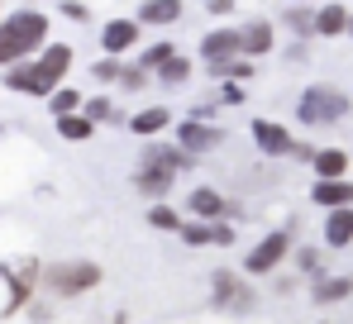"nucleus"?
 Wrapping results in <instances>:
<instances>
[{"label": "nucleus", "instance_id": "1", "mask_svg": "<svg viewBox=\"0 0 353 324\" xmlns=\"http://www.w3.org/2000/svg\"><path fill=\"white\" fill-rule=\"evenodd\" d=\"M67 67H72V48H67V43H48L39 62H29V67H10L5 86H10V91H24V96H53L58 81L67 77Z\"/></svg>", "mask_w": 353, "mask_h": 324}, {"label": "nucleus", "instance_id": "2", "mask_svg": "<svg viewBox=\"0 0 353 324\" xmlns=\"http://www.w3.org/2000/svg\"><path fill=\"white\" fill-rule=\"evenodd\" d=\"M39 43H48V14L43 10H14L10 19H0V67L24 62Z\"/></svg>", "mask_w": 353, "mask_h": 324}, {"label": "nucleus", "instance_id": "3", "mask_svg": "<svg viewBox=\"0 0 353 324\" xmlns=\"http://www.w3.org/2000/svg\"><path fill=\"white\" fill-rule=\"evenodd\" d=\"M349 110H353V101L344 91H334V86H310V91L301 96L296 114H301L305 124H339Z\"/></svg>", "mask_w": 353, "mask_h": 324}, {"label": "nucleus", "instance_id": "4", "mask_svg": "<svg viewBox=\"0 0 353 324\" xmlns=\"http://www.w3.org/2000/svg\"><path fill=\"white\" fill-rule=\"evenodd\" d=\"M176 176V162L163 153V148H148L143 158H139V172H134V186L143 191V196H153V201H163L168 196V186H172Z\"/></svg>", "mask_w": 353, "mask_h": 324}, {"label": "nucleus", "instance_id": "5", "mask_svg": "<svg viewBox=\"0 0 353 324\" xmlns=\"http://www.w3.org/2000/svg\"><path fill=\"white\" fill-rule=\"evenodd\" d=\"M43 286L58 291V296H81L91 286H101V267L96 263H53L43 272Z\"/></svg>", "mask_w": 353, "mask_h": 324}, {"label": "nucleus", "instance_id": "6", "mask_svg": "<svg viewBox=\"0 0 353 324\" xmlns=\"http://www.w3.org/2000/svg\"><path fill=\"white\" fill-rule=\"evenodd\" d=\"M253 143H258L268 158H305V162L315 158L310 148H301L292 134H287L282 124H272V119H253Z\"/></svg>", "mask_w": 353, "mask_h": 324}, {"label": "nucleus", "instance_id": "7", "mask_svg": "<svg viewBox=\"0 0 353 324\" xmlns=\"http://www.w3.org/2000/svg\"><path fill=\"white\" fill-rule=\"evenodd\" d=\"M287 253H292V234H287V229H282V234H268V239L243 258V272H248V276H268V272H277V263H282Z\"/></svg>", "mask_w": 353, "mask_h": 324}, {"label": "nucleus", "instance_id": "8", "mask_svg": "<svg viewBox=\"0 0 353 324\" xmlns=\"http://www.w3.org/2000/svg\"><path fill=\"white\" fill-rule=\"evenodd\" d=\"M215 305L220 310H234V315H248L253 310V291L239 281L234 272H215Z\"/></svg>", "mask_w": 353, "mask_h": 324}, {"label": "nucleus", "instance_id": "9", "mask_svg": "<svg viewBox=\"0 0 353 324\" xmlns=\"http://www.w3.org/2000/svg\"><path fill=\"white\" fill-rule=\"evenodd\" d=\"M243 53V34L239 29H215L201 39V62H225V57Z\"/></svg>", "mask_w": 353, "mask_h": 324}, {"label": "nucleus", "instance_id": "10", "mask_svg": "<svg viewBox=\"0 0 353 324\" xmlns=\"http://www.w3.org/2000/svg\"><path fill=\"white\" fill-rule=\"evenodd\" d=\"M134 43H139V19H110V24L101 29V48L110 57H124Z\"/></svg>", "mask_w": 353, "mask_h": 324}, {"label": "nucleus", "instance_id": "11", "mask_svg": "<svg viewBox=\"0 0 353 324\" xmlns=\"http://www.w3.org/2000/svg\"><path fill=\"white\" fill-rule=\"evenodd\" d=\"M310 201L325 205V210H334V205H353V181H349V176H320L315 191H310Z\"/></svg>", "mask_w": 353, "mask_h": 324}, {"label": "nucleus", "instance_id": "12", "mask_svg": "<svg viewBox=\"0 0 353 324\" xmlns=\"http://www.w3.org/2000/svg\"><path fill=\"white\" fill-rule=\"evenodd\" d=\"M325 243L330 248H349L353 243V205H334L325 219Z\"/></svg>", "mask_w": 353, "mask_h": 324}, {"label": "nucleus", "instance_id": "13", "mask_svg": "<svg viewBox=\"0 0 353 324\" xmlns=\"http://www.w3.org/2000/svg\"><path fill=\"white\" fill-rule=\"evenodd\" d=\"M215 143H220V129H210L205 119H186V124H181V148H191L196 158L210 153Z\"/></svg>", "mask_w": 353, "mask_h": 324}, {"label": "nucleus", "instance_id": "14", "mask_svg": "<svg viewBox=\"0 0 353 324\" xmlns=\"http://www.w3.org/2000/svg\"><path fill=\"white\" fill-rule=\"evenodd\" d=\"M349 10H344V5H320V10H315V34H320V39H339V34H349Z\"/></svg>", "mask_w": 353, "mask_h": 324}, {"label": "nucleus", "instance_id": "15", "mask_svg": "<svg viewBox=\"0 0 353 324\" xmlns=\"http://www.w3.org/2000/svg\"><path fill=\"white\" fill-rule=\"evenodd\" d=\"M186 205H191V215H196V219H220L225 210H230V205H225V196H220L215 186H196Z\"/></svg>", "mask_w": 353, "mask_h": 324}, {"label": "nucleus", "instance_id": "16", "mask_svg": "<svg viewBox=\"0 0 353 324\" xmlns=\"http://www.w3.org/2000/svg\"><path fill=\"white\" fill-rule=\"evenodd\" d=\"M239 34H243V57L272 53V24H268V19H253V24H243Z\"/></svg>", "mask_w": 353, "mask_h": 324}, {"label": "nucleus", "instance_id": "17", "mask_svg": "<svg viewBox=\"0 0 353 324\" xmlns=\"http://www.w3.org/2000/svg\"><path fill=\"white\" fill-rule=\"evenodd\" d=\"M53 119H58V134H62V139H72V143H81V139L96 134V119H91L86 110H67V114H53Z\"/></svg>", "mask_w": 353, "mask_h": 324}, {"label": "nucleus", "instance_id": "18", "mask_svg": "<svg viewBox=\"0 0 353 324\" xmlns=\"http://www.w3.org/2000/svg\"><path fill=\"white\" fill-rule=\"evenodd\" d=\"M181 19V0H143L139 5V24H176Z\"/></svg>", "mask_w": 353, "mask_h": 324}, {"label": "nucleus", "instance_id": "19", "mask_svg": "<svg viewBox=\"0 0 353 324\" xmlns=\"http://www.w3.org/2000/svg\"><path fill=\"white\" fill-rule=\"evenodd\" d=\"M168 124H172V114H168L163 105H148V110H139V114L129 119V129H134V134H143V139H153V134H163Z\"/></svg>", "mask_w": 353, "mask_h": 324}, {"label": "nucleus", "instance_id": "20", "mask_svg": "<svg viewBox=\"0 0 353 324\" xmlns=\"http://www.w3.org/2000/svg\"><path fill=\"white\" fill-rule=\"evenodd\" d=\"M310 167H315V176H349V153L344 148H320L310 158Z\"/></svg>", "mask_w": 353, "mask_h": 324}, {"label": "nucleus", "instance_id": "21", "mask_svg": "<svg viewBox=\"0 0 353 324\" xmlns=\"http://www.w3.org/2000/svg\"><path fill=\"white\" fill-rule=\"evenodd\" d=\"M344 296H353V276H325V281L315 286V301H320V305H334V301H344Z\"/></svg>", "mask_w": 353, "mask_h": 324}, {"label": "nucleus", "instance_id": "22", "mask_svg": "<svg viewBox=\"0 0 353 324\" xmlns=\"http://www.w3.org/2000/svg\"><path fill=\"white\" fill-rule=\"evenodd\" d=\"M186 77H191V62H186V57H168V62L158 67V81H163V86H181Z\"/></svg>", "mask_w": 353, "mask_h": 324}, {"label": "nucleus", "instance_id": "23", "mask_svg": "<svg viewBox=\"0 0 353 324\" xmlns=\"http://www.w3.org/2000/svg\"><path fill=\"white\" fill-rule=\"evenodd\" d=\"M191 248H201V243H215V229H205L201 219H181V229H176Z\"/></svg>", "mask_w": 353, "mask_h": 324}, {"label": "nucleus", "instance_id": "24", "mask_svg": "<svg viewBox=\"0 0 353 324\" xmlns=\"http://www.w3.org/2000/svg\"><path fill=\"white\" fill-rule=\"evenodd\" d=\"M148 224H153V229H168V234H176V229H181V215H176L172 205H163V201H158V205L148 210Z\"/></svg>", "mask_w": 353, "mask_h": 324}, {"label": "nucleus", "instance_id": "25", "mask_svg": "<svg viewBox=\"0 0 353 324\" xmlns=\"http://www.w3.org/2000/svg\"><path fill=\"white\" fill-rule=\"evenodd\" d=\"M91 77H96V81H124V77H129V62L105 57V62H96V67H91Z\"/></svg>", "mask_w": 353, "mask_h": 324}, {"label": "nucleus", "instance_id": "26", "mask_svg": "<svg viewBox=\"0 0 353 324\" xmlns=\"http://www.w3.org/2000/svg\"><path fill=\"white\" fill-rule=\"evenodd\" d=\"M48 105H53V114H67V110H81V96H77L72 86H58V91L48 96Z\"/></svg>", "mask_w": 353, "mask_h": 324}, {"label": "nucleus", "instance_id": "27", "mask_svg": "<svg viewBox=\"0 0 353 324\" xmlns=\"http://www.w3.org/2000/svg\"><path fill=\"white\" fill-rule=\"evenodd\" d=\"M168 57H176V48H172V43H153V48L143 53V62H139V67H148V72H158V67H163Z\"/></svg>", "mask_w": 353, "mask_h": 324}, {"label": "nucleus", "instance_id": "28", "mask_svg": "<svg viewBox=\"0 0 353 324\" xmlns=\"http://www.w3.org/2000/svg\"><path fill=\"white\" fill-rule=\"evenodd\" d=\"M86 114H91V119H96V124H105V119H115V105H110V101H105V96H96V101H86Z\"/></svg>", "mask_w": 353, "mask_h": 324}, {"label": "nucleus", "instance_id": "29", "mask_svg": "<svg viewBox=\"0 0 353 324\" xmlns=\"http://www.w3.org/2000/svg\"><path fill=\"white\" fill-rule=\"evenodd\" d=\"M62 14H67V19H81V24H86V14H91V10H86L81 0H62Z\"/></svg>", "mask_w": 353, "mask_h": 324}, {"label": "nucleus", "instance_id": "30", "mask_svg": "<svg viewBox=\"0 0 353 324\" xmlns=\"http://www.w3.org/2000/svg\"><path fill=\"white\" fill-rule=\"evenodd\" d=\"M292 29H296V34H310V29H315V19H310L305 10H292Z\"/></svg>", "mask_w": 353, "mask_h": 324}, {"label": "nucleus", "instance_id": "31", "mask_svg": "<svg viewBox=\"0 0 353 324\" xmlns=\"http://www.w3.org/2000/svg\"><path fill=\"white\" fill-rule=\"evenodd\" d=\"M301 267H305V272H320V253H315V248H301Z\"/></svg>", "mask_w": 353, "mask_h": 324}, {"label": "nucleus", "instance_id": "32", "mask_svg": "<svg viewBox=\"0 0 353 324\" xmlns=\"http://www.w3.org/2000/svg\"><path fill=\"white\" fill-rule=\"evenodd\" d=\"M205 10H215V14H230V10H234V0H205Z\"/></svg>", "mask_w": 353, "mask_h": 324}, {"label": "nucleus", "instance_id": "33", "mask_svg": "<svg viewBox=\"0 0 353 324\" xmlns=\"http://www.w3.org/2000/svg\"><path fill=\"white\" fill-rule=\"evenodd\" d=\"M349 34H353V19H349Z\"/></svg>", "mask_w": 353, "mask_h": 324}, {"label": "nucleus", "instance_id": "34", "mask_svg": "<svg viewBox=\"0 0 353 324\" xmlns=\"http://www.w3.org/2000/svg\"><path fill=\"white\" fill-rule=\"evenodd\" d=\"M0 5H5V0H0Z\"/></svg>", "mask_w": 353, "mask_h": 324}]
</instances>
